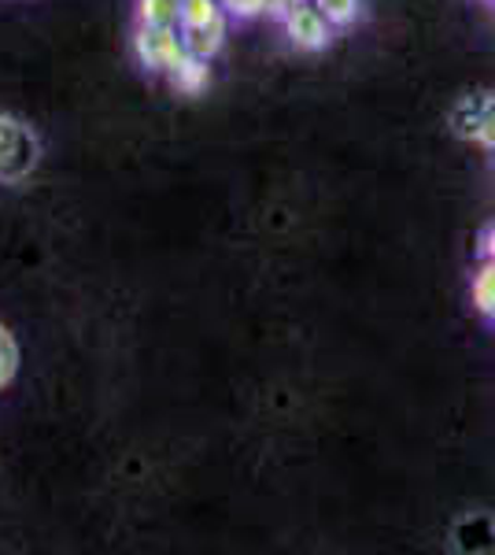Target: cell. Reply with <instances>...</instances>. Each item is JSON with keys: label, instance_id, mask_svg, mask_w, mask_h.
<instances>
[{"label": "cell", "instance_id": "8", "mask_svg": "<svg viewBox=\"0 0 495 555\" xmlns=\"http://www.w3.org/2000/svg\"><path fill=\"white\" fill-rule=\"evenodd\" d=\"M473 304L481 315L495 319V263H489V259L473 274Z\"/></svg>", "mask_w": 495, "mask_h": 555}, {"label": "cell", "instance_id": "13", "mask_svg": "<svg viewBox=\"0 0 495 555\" xmlns=\"http://www.w3.org/2000/svg\"><path fill=\"white\" fill-rule=\"evenodd\" d=\"M219 8L233 20H256V15L270 12V0H219Z\"/></svg>", "mask_w": 495, "mask_h": 555}, {"label": "cell", "instance_id": "16", "mask_svg": "<svg viewBox=\"0 0 495 555\" xmlns=\"http://www.w3.org/2000/svg\"><path fill=\"white\" fill-rule=\"evenodd\" d=\"M492 8H495V0H492Z\"/></svg>", "mask_w": 495, "mask_h": 555}, {"label": "cell", "instance_id": "2", "mask_svg": "<svg viewBox=\"0 0 495 555\" xmlns=\"http://www.w3.org/2000/svg\"><path fill=\"white\" fill-rule=\"evenodd\" d=\"M41 164V138L30 122L0 112V185L26 182Z\"/></svg>", "mask_w": 495, "mask_h": 555}, {"label": "cell", "instance_id": "3", "mask_svg": "<svg viewBox=\"0 0 495 555\" xmlns=\"http://www.w3.org/2000/svg\"><path fill=\"white\" fill-rule=\"evenodd\" d=\"M133 52H138L141 67L152 70V75H167V70L185 56L178 26H145V23H138Z\"/></svg>", "mask_w": 495, "mask_h": 555}, {"label": "cell", "instance_id": "9", "mask_svg": "<svg viewBox=\"0 0 495 555\" xmlns=\"http://www.w3.org/2000/svg\"><path fill=\"white\" fill-rule=\"evenodd\" d=\"M477 145L495 152V93L477 96Z\"/></svg>", "mask_w": 495, "mask_h": 555}, {"label": "cell", "instance_id": "1", "mask_svg": "<svg viewBox=\"0 0 495 555\" xmlns=\"http://www.w3.org/2000/svg\"><path fill=\"white\" fill-rule=\"evenodd\" d=\"M230 15L219 8V0H182V20H178V38H182L185 56L207 60L214 56L226 44Z\"/></svg>", "mask_w": 495, "mask_h": 555}, {"label": "cell", "instance_id": "7", "mask_svg": "<svg viewBox=\"0 0 495 555\" xmlns=\"http://www.w3.org/2000/svg\"><path fill=\"white\" fill-rule=\"evenodd\" d=\"M182 0H138V23L145 26H178Z\"/></svg>", "mask_w": 495, "mask_h": 555}, {"label": "cell", "instance_id": "11", "mask_svg": "<svg viewBox=\"0 0 495 555\" xmlns=\"http://www.w3.org/2000/svg\"><path fill=\"white\" fill-rule=\"evenodd\" d=\"M447 122H452V130L463 141H473L477 138V96H463V101L452 107Z\"/></svg>", "mask_w": 495, "mask_h": 555}, {"label": "cell", "instance_id": "15", "mask_svg": "<svg viewBox=\"0 0 495 555\" xmlns=\"http://www.w3.org/2000/svg\"><path fill=\"white\" fill-rule=\"evenodd\" d=\"M292 4H300V0H270V12H274V15H285Z\"/></svg>", "mask_w": 495, "mask_h": 555}, {"label": "cell", "instance_id": "10", "mask_svg": "<svg viewBox=\"0 0 495 555\" xmlns=\"http://www.w3.org/2000/svg\"><path fill=\"white\" fill-rule=\"evenodd\" d=\"M19 371V345H15L12 330L0 322V389H8Z\"/></svg>", "mask_w": 495, "mask_h": 555}, {"label": "cell", "instance_id": "6", "mask_svg": "<svg viewBox=\"0 0 495 555\" xmlns=\"http://www.w3.org/2000/svg\"><path fill=\"white\" fill-rule=\"evenodd\" d=\"M167 82L174 93H182V96H200L204 89L211 86V67H207V60L182 56L174 67L167 70Z\"/></svg>", "mask_w": 495, "mask_h": 555}, {"label": "cell", "instance_id": "14", "mask_svg": "<svg viewBox=\"0 0 495 555\" xmlns=\"http://www.w3.org/2000/svg\"><path fill=\"white\" fill-rule=\"evenodd\" d=\"M481 253H484V259H489V263H495V222L489 230H484V237H481Z\"/></svg>", "mask_w": 495, "mask_h": 555}, {"label": "cell", "instance_id": "12", "mask_svg": "<svg viewBox=\"0 0 495 555\" xmlns=\"http://www.w3.org/2000/svg\"><path fill=\"white\" fill-rule=\"evenodd\" d=\"M314 8H318L322 15L333 23V26H351L359 20V8H363V0H311Z\"/></svg>", "mask_w": 495, "mask_h": 555}, {"label": "cell", "instance_id": "4", "mask_svg": "<svg viewBox=\"0 0 495 555\" xmlns=\"http://www.w3.org/2000/svg\"><path fill=\"white\" fill-rule=\"evenodd\" d=\"M282 23H285V34H289V41L296 44V49H303V52H322V49H329V41H333V26L326 15L318 12V8L311 4V0H300V4H292L289 12L282 15Z\"/></svg>", "mask_w": 495, "mask_h": 555}, {"label": "cell", "instance_id": "5", "mask_svg": "<svg viewBox=\"0 0 495 555\" xmlns=\"http://www.w3.org/2000/svg\"><path fill=\"white\" fill-rule=\"evenodd\" d=\"M452 544H455V552H466V555L492 552L495 548V518L489 512L463 515L452 530Z\"/></svg>", "mask_w": 495, "mask_h": 555}]
</instances>
